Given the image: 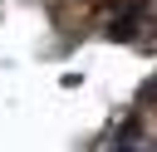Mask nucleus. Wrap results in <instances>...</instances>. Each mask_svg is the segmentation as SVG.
<instances>
[{
  "label": "nucleus",
  "instance_id": "1",
  "mask_svg": "<svg viewBox=\"0 0 157 152\" xmlns=\"http://www.w3.org/2000/svg\"><path fill=\"white\" fill-rule=\"evenodd\" d=\"M142 15H147V0H128V5H123V15H113L108 39H132V34H137V25H142Z\"/></svg>",
  "mask_w": 157,
  "mask_h": 152
},
{
  "label": "nucleus",
  "instance_id": "2",
  "mask_svg": "<svg viewBox=\"0 0 157 152\" xmlns=\"http://www.w3.org/2000/svg\"><path fill=\"white\" fill-rule=\"evenodd\" d=\"M123 152H142V147H123Z\"/></svg>",
  "mask_w": 157,
  "mask_h": 152
}]
</instances>
